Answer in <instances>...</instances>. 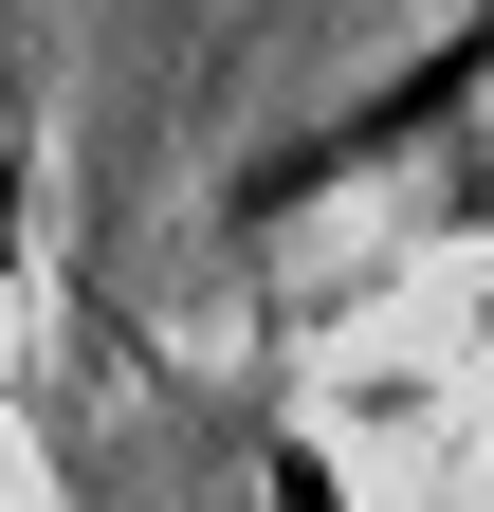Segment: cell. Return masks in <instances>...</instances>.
Instances as JSON below:
<instances>
[{"label": "cell", "instance_id": "3", "mask_svg": "<svg viewBox=\"0 0 494 512\" xmlns=\"http://www.w3.org/2000/svg\"><path fill=\"white\" fill-rule=\"evenodd\" d=\"M257 512H348V458H330V439H275V458H257Z\"/></svg>", "mask_w": 494, "mask_h": 512}, {"label": "cell", "instance_id": "2", "mask_svg": "<svg viewBox=\"0 0 494 512\" xmlns=\"http://www.w3.org/2000/svg\"><path fill=\"white\" fill-rule=\"evenodd\" d=\"M37 202H55V147H37V55L0 37V293L37 275Z\"/></svg>", "mask_w": 494, "mask_h": 512}, {"label": "cell", "instance_id": "1", "mask_svg": "<svg viewBox=\"0 0 494 512\" xmlns=\"http://www.w3.org/2000/svg\"><path fill=\"white\" fill-rule=\"evenodd\" d=\"M458 147H494V0H458L421 55H385L348 110H293L257 165L220 183V220L238 238H275V220H312V202H348V183H403V165H458Z\"/></svg>", "mask_w": 494, "mask_h": 512}]
</instances>
